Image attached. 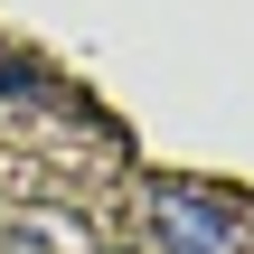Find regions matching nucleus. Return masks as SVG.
Returning a JSON list of instances; mask_svg holds the SVG:
<instances>
[{
	"label": "nucleus",
	"instance_id": "1",
	"mask_svg": "<svg viewBox=\"0 0 254 254\" xmlns=\"http://www.w3.org/2000/svg\"><path fill=\"white\" fill-rule=\"evenodd\" d=\"M151 236H160V254H236V207L189 198V189H160L151 198Z\"/></svg>",
	"mask_w": 254,
	"mask_h": 254
},
{
	"label": "nucleus",
	"instance_id": "2",
	"mask_svg": "<svg viewBox=\"0 0 254 254\" xmlns=\"http://www.w3.org/2000/svg\"><path fill=\"white\" fill-rule=\"evenodd\" d=\"M0 94H9V104H66V94L28 66V57H0Z\"/></svg>",
	"mask_w": 254,
	"mask_h": 254
}]
</instances>
